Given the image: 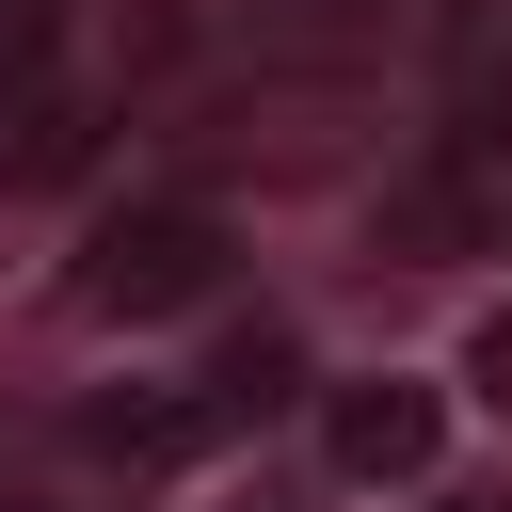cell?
<instances>
[{
    "instance_id": "1",
    "label": "cell",
    "mask_w": 512,
    "mask_h": 512,
    "mask_svg": "<svg viewBox=\"0 0 512 512\" xmlns=\"http://www.w3.org/2000/svg\"><path fill=\"white\" fill-rule=\"evenodd\" d=\"M64 304H80V320H112V336L192 320V304H224V224H208V208H112V224L80 240Z\"/></svg>"
},
{
    "instance_id": "2",
    "label": "cell",
    "mask_w": 512,
    "mask_h": 512,
    "mask_svg": "<svg viewBox=\"0 0 512 512\" xmlns=\"http://www.w3.org/2000/svg\"><path fill=\"white\" fill-rule=\"evenodd\" d=\"M256 416L192 368V384H128V400H80V464H128V480H176V464H208V448H240Z\"/></svg>"
},
{
    "instance_id": "3",
    "label": "cell",
    "mask_w": 512,
    "mask_h": 512,
    "mask_svg": "<svg viewBox=\"0 0 512 512\" xmlns=\"http://www.w3.org/2000/svg\"><path fill=\"white\" fill-rule=\"evenodd\" d=\"M432 448H448V400L400 384V368H368V384L320 400V464L336 480H432Z\"/></svg>"
},
{
    "instance_id": "4",
    "label": "cell",
    "mask_w": 512,
    "mask_h": 512,
    "mask_svg": "<svg viewBox=\"0 0 512 512\" xmlns=\"http://www.w3.org/2000/svg\"><path fill=\"white\" fill-rule=\"evenodd\" d=\"M64 16H80V0H0V112H32V96H48V64H64Z\"/></svg>"
},
{
    "instance_id": "5",
    "label": "cell",
    "mask_w": 512,
    "mask_h": 512,
    "mask_svg": "<svg viewBox=\"0 0 512 512\" xmlns=\"http://www.w3.org/2000/svg\"><path fill=\"white\" fill-rule=\"evenodd\" d=\"M464 400H480V416H512V304H480V320H464Z\"/></svg>"
},
{
    "instance_id": "6",
    "label": "cell",
    "mask_w": 512,
    "mask_h": 512,
    "mask_svg": "<svg viewBox=\"0 0 512 512\" xmlns=\"http://www.w3.org/2000/svg\"><path fill=\"white\" fill-rule=\"evenodd\" d=\"M432 512H512V480H448V496H432Z\"/></svg>"
}]
</instances>
